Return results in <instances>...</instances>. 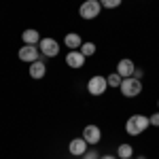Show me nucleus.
Returning a JSON list of instances; mask_svg holds the SVG:
<instances>
[{"mask_svg": "<svg viewBox=\"0 0 159 159\" xmlns=\"http://www.w3.org/2000/svg\"><path fill=\"white\" fill-rule=\"evenodd\" d=\"M40 53L47 57H55L60 53V45L53 38H40Z\"/></svg>", "mask_w": 159, "mask_h": 159, "instance_id": "nucleus-5", "label": "nucleus"}, {"mask_svg": "<svg viewBox=\"0 0 159 159\" xmlns=\"http://www.w3.org/2000/svg\"><path fill=\"white\" fill-rule=\"evenodd\" d=\"M138 159H147V157H138Z\"/></svg>", "mask_w": 159, "mask_h": 159, "instance_id": "nucleus-21", "label": "nucleus"}, {"mask_svg": "<svg viewBox=\"0 0 159 159\" xmlns=\"http://www.w3.org/2000/svg\"><path fill=\"white\" fill-rule=\"evenodd\" d=\"M66 64H68L70 68H83V64H85V55H83L81 51H70V53L66 55Z\"/></svg>", "mask_w": 159, "mask_h": 159, "instance_id": "nucleus-9", "label": "nucleus"}, {"mask_svg": "<svg viewBox=\"0 0 159 159\" xmlns=\"http://www.w3.org/2000/svg\"><path fill=\"white\" fill-rule=\"evenodd\" d=\"M148 121H151V125H157V127H159V110L155 112V115H151V117H148Z\"/></svg>", "mask_w": 159, "mask_h": 159, "instance_id": "nucleus-18", "label": "nucleus"}, {"mask_svg": "<svg viewBox=\"0 0 159 159\" xmlns=\"http://www.w3.org/2000/svg\"><path fill=\"white\" fill-rule=\"evenodd\" d=\"M100 159H115L112 155H104V157H100Z\"/></svg>", "mask_w": 159, "mask_h": 159, "instance_id": "nucleus-20", "label": "nucleus"}, {"mask_svg": "<svg viewBox=\"0 0 159 159\" xmlns=\"http://www.w3.org/2000/svg\"><path fill=\"white\" fill-rule=\"evenodd\" d=\"M148 125H151L148 117H144V115H134V117H129L127 123H125V132L129 136H138V134H142Z\"/></svg>", "mask_w": 159, "mask_h": 159, "instance_id": "nucleus-1", "label": "nucleus"}, {"mask_svg": "<svg viewBox=\"0 0 159 159\" xmlns=\"http://www.w3.org/2000/svg\"><path fill=\"white\" fill-rule=\"evenodd\" d=\"M134 70H136V66H134V61H132V60H121L119 64H117V72L121 74L123 79L134 76Z\"/></svg>", "mask_w": 159, "mask_h": 159, "instance_id": "nucleus-11", "label": "nucleus"}, {"mask_svg": "<svg viewBox=\"0 0 159 159\" xmlns=\"http://www.w3.org/2000/svg\"><path fill=\"white\" fill-rule=\"evenodd\" d=\"M106 87H108V81L104 76H91L89 83H87V89H89L91 96H102L106 91Z\"/></svg>", "mask_w": 159, "mask_h": 159, "instance_id": "nucleus-4", "label": "nucleus"}, {"mask_svg": "<svg viewBox=\"0 0 159 159\" xmlns=\"http://www.w3.org/2000/svg\"><path fill=\"white\" fill-rule=\"evenodd\" d=\"M106 81H108V87H121V81H123V76L119 72H112L108 76V79H106Z\"/></svg>", "mask_w": 159, "mask_h": 159, "instance_id": "nucleus-15", "label": "nucleus"}, {"mask_svg": "<svg viewBox=\"0 0 159 159\" xmlns=\"http://www.w3.org/2000/svg\"><path fill=\"white\" fill-rule=\"evenodd\" d=\"M64 43H66V47H70V51H79L81 45H83V40H81L79 34H66Z\"/></svg>", "mask_w": 159, "mask_h": 159, "instance_id": "nucleus-12", "label": "nucleus"}, {"mask_svg": "<svg viewBox=\"0 0 159 159\" xmlns=\"http://www.w3.org/2000/svg\"><path fill=\"white\" fill-rule=\"evenodd\" d=\"M79 51H81L85 57H89V55H93V53H96V45H93V43H83Z\"/></svg>", "mask_w": 159, "mask_h": 159, "instance_id": "nucleus-14", "label": "nucleus"}, {"mask_svg": "<svg viewBox=\"0 0 159 159\" xmlns=\"http://www.w3.org/2000/svg\"><path fill=\"white\" fill-rule=\"evenodd\" d=\"M21 38H24V43H25V45H36L38 40H40V36H38V32H36V30H24Z\"/></svg>", "mask_w": 159, "mask_h": 159, "instance_id": "nucleus-13", "label": "nucleus"}, {"mask_svg": "<svg viewBox=\"0 0 159 159\" xmlns=\"http://www.w3.org/2000/svg\"><path fill=\"white\" fill-rule=\"evenodd\" d=\"M121 93L125 98H136V96H140L142 93V83L134 79V76H127V79H123L121 81Z\"/></svg>", "mask_w": 159, "mask_h": 159, "instance_id": "nucleus-2", "label": "nucleus"}, {"mask_svg": "<svg viewBox=\"0 0 159 159\" xmlns=\"http://www.w3.org/2000/svg\"><path fill=\"white\" fill-rule=\"evenodd\" d=\"M38 57H40V51H38L36 45H25V47H21L19 49V60L21 61H36Z\"/></svg>", "mask_w": 159, "mask_h": 159, "instance_id": "nucleus-6", "label": "nucleus"}, {"mask_svg": "<svg viewBox=\"0 0 159 159\" xmlns=\"http://www.w3.org/2000/svg\"><path fill=\"white\" fill-rule=\"evenodd\" d=\"M83 138H85L87 144H98L102 134H100V127L98 125H87L85 129H83Z\"/></svg>", "mask_w": 159, "mask_h": 159, "instance_id": "nucleus-7", "label": "nucleus"}, {"mask_svg": "<svg viewBox=\"0 0 159 159\" xmlns=\"http://www.w3.org/2000/svg\"><path fill=\"white\" fill-rule=\"evenodd\" d=\"M68 151L72 153L74 157H81V155H85V153H87V142H85V138H74L72 142L68 144Z\"/></svg>", "mask_w": 159, "mask_h": 159, "instance_id": "nucleus-8", "label": "nucleus"}, {"mask_svg": "<svg viewBox=\"0 0 159 159\" xmlns=\"http://www.w3.org/2000/svg\"><path fill=\"white\" fill-rule=\"evenodd\" d=\"M100 4L106 7V9H117L121 4V0H100Z\"/></svg>", "mask_w": 159, "mask_h": 159, "instance_id": "nucleus-17", "label": "nucleus"}, {"mask_svg": "<svg viewBox=\"0 0 159 159\" xmlns=\"http://www.w3.org/2000/svg\"><path fill=\"white\" fill-rule=\"evenodd\" d=\"M127 159H132V157H127Z\"/></svg>", "mask_w": 159, "mask_h": 159, "instance_id": "nucleus-22", "label": "nucleus"}, {"mask_svg": "<svg viewBox=\"0 0 159 159\" xmlns=\"http://www.w3.org/2000/svg\"><path fill=\"white\" fill-rule=\"evenodd\" d=\"M100 11H102L100 0H85V2L81 4V9H79V13H81L83 19H96L100 15Z\"/></svg>", "mask_w": 159, "mask_h": 159, "instance_id": "nucleus-3", "label": "nucleus"}, {"mask_svg": "<svg viewBox=\"0 0 159 159\" xmlns=\"http://www.w3.org/2000/svg\"><path fill=\"white\" fill-rule=\"evenodd\" d=\"M45 74H47V66H45V61L36 60V61H32V64H30V76H32V79L40 81Z\"/></svg>", "mask_w": 159, "mask_h": 159, "instance_id": "nucleus-10", "label": "nucleus"}, {"mask_svg": "<svg viewBox=\"0 0 159 159\" xmlns=\"http://www.w3.org/2000/svg\"><path fill=\"white\" fill-rule=\"evenodd\" d=\"M85 159H98V155H96L93 151H87V153H85Z\"/></svg>", "mask_w": 159, "mask_h": 159, "instance_id": "nucleus-19", "label": "nucleus"}, {"mask_svg": "<svg viewBox=\"0 0 159 159\" xmlns=\"http://www.w3.org/2000/svg\"><path fill=\"white\" fill-rule=\"evenodd\" d=\"M117 155H119L121 159L132 157V147H129V144H121V147L117 148Z\"/></svg>", "mask_w": 159, "mask_h": 159, "instance_id": "nucleus-16", "label": "nucleus"}]
</instances>
